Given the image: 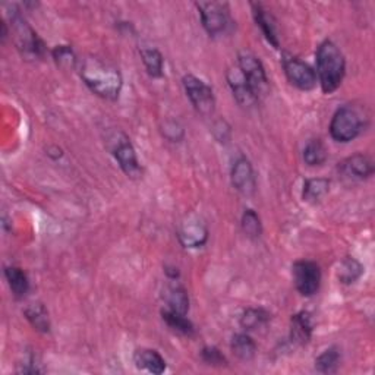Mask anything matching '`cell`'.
<instances>
[{"instance_id":"cell-1","label":"cell","mask_w":375,"mask_h":375,"mask_svg":"<svg viewBox=\"0 0 375 375\" xmlns=\"http://www.w3.org/2000/svg\"><path fill=\"white\" fill-rule=\"evenodd\" d=\"M81 78L90 90L106 100H116L122 90V75L100 59L88 57L81 65Z\"/></svg>"},{"instance_id":"cell-2","label":"cell","mask_w":375,"mask_h":375,"mask_svg":"<svg viewBox=\"0 0 375 375\" xmlns=\"http://www.w3.org/2000/svg\"><path fill=\"white\" fill-rule=\"evenodd\" d=\"M346 72V60L333 41H324L317 50V74L325 94L335 93L342 85Z\"/></svg>"},{"instance_id":"cell-3","label":"cell","mask_w":375,"mask_h":375,"mask_svg":"<svg viewBox=\"0 0 375 375\" xmlns=\"http://www.w3.org/2000/svg\"><path fill=\"white\" fill-rule=\"evenodd\" d=\"M237 65L239 71L244 75L247 84L250 85L251 91L257 97V100L262 96H266L267 88H269V79L266 75V69H264L262 63L259 59L252 55L251 52H240L237 56Z\"/></svg>"},{"instance_id":"cell-4","label":"cell","mask_w":375,"mask_h":375,"mask_svg":"<svg viewBox=\"0 0 375 375\" xmlns=\"http://www.w3.org/2000/svg\"><path fill=\"white\" fill-rule=\"evenodd\" d=\"M361 128L362 121L357 110L350 106H343L335 113L330 123V134L337 142H349L359 135Z\"/></svg>"},{"instance_id":"cell-5","label":"cell","mask_w":375,"mask_h":375,"mask_svg":"<svg viewBox=\"0 0 375 375\" xmlns=\"http://www.w3.org/2000/svg\"><path fill=\"white\" fill-rule=\"evenodd\" d=\"M184 88L188 99L191 100L192 106L198 113L208 116L214 112L216 99L213 94L211 86L207 85L203 79L196 78L195 75H185L184 77Z\"/></svg>"},{"instance_id":"cell-6","label":"cell","mask_w":375,"mask_h":375,"mask_svg":"<svg viewBox=\"0 0 375 375\" xmlns=\"http://www.w3.org/2000/svg\"><path fill=\"white\" fill-rule=\"evenodd\" d=\"M293 281L296 289L303 296H314L321 284V270L314 261L301 259L296 261L292 267Z\"/></svg>"},{"instance_id":"cell-7","label":"cell","mask_w":375,"mask_h":375,"mask_svg":"<svg viewBox=\"0 0 375 375\" xmlns=\"http://www.w3.org/2000/svg\"><path fill=\"white\" fill-rule=\"evenodd\" d=\"M200 11L203 26L206 31L216 37L223 34L229 26V11L228 5L220 2H200L196 4Z\"/></svg>"},{"instance_id":"cell-8","label":"cell","mask_w":375,"mask_h":375,"mask_svg":"<svg viewBox=\"0 0 375 375\" xmlns=\"http://www.w3.org/2000/svg\"><path fill=\"white\" fill-rule=\"evenodd\" d=\"M283 68L286 77L292 85L302 91H310L317 85V74L310 65L295 56H286L283 59Z\"/></svg>"},{"instance_id":"cell-9","label":"cell","mask_w":375,"mask_h":375,"mask_svg":"<svg viewBox=\"0 0 375 375\" xmlns=\"http://www.w3.org/2000/svg\"><path fill=\"white\" fill-rule=\"evenodd\" d=\"M13 33H15V41L18 49L33 57H40L44 53V44L38 38V35L31 30V27L27 24L26 19L16 15L12 19Z\"/></svg>"},{"instance_id":"cell-10","label":"cell","mask_w":375,"mask_h":375,"mask_svg":"<svg viewBox=\"0 0 375 375\" xmlns=\"http://www.w3.org/2000/svg\"><path fill=\"white\" fill-rule=\"evenodd\" d=\"M112 151L116 162L119 163L121 169L125 172L128 178H138V176H141V166L137 159L135 148L130 144L126 135L121 134L115 138Z\"/></svg>"},{"instance_id":"cell-11","label":"cell","mask_w":375,"mask_h":375,"mask_svg":"<svg viewBox=\"0 0 375 375\" xmlns=\"http://www.w3.org/2000/svg\"><path fill=\"white\" fill-rule=\"evenodd\" d=\"M178 237L185 248H201L207 242L208 230L200 218L189 217L181 225Z\"/></svg>"},{"instance_id":"cell-12","label":"cell","mask_w":375,"mask_h":375,"mask_svg":"<svg viewBox=\"0 0 375 375\" xmlns=\"http://www.w3.org/2000/svg\"><path fill=\"white\" fill-rule=\"evenodd\" d=\"M232 184L236 191L244 195H252L255 192V174L248 159L240 157L235 162L232 169Z\"/></svg>"},{"instance_id":"cell-13","label":"cell","mask_w":375,"mask_h":375,"mask_svg":"<svg viewBox=\"0 0 375 375\" xmlns=\"http://www.w3.org/2000/svg\"><path fill=\"white\" fill-rule=\"evenodd\" d=\"M340 170L350 179L362 181L374 174V164L368 156H364V154H355V156L346 159L340 164Z\"/></svg>"},{"instance_id":"cell-14","label":"cell","mask_w":375,"mask_h":375,"mask_svg":"<svg viewBox=\"0 0 375 375\" xmlns=\"http://www.w3.org/2000/svg\"><path fill=\"white\" fill-rule=\"evenodd\" d=\"M163 299L167 303V310L186 315L189 310V296L184 286L178 281H170L163 289Z\"/></svg>"},{"instance_id":"cell-15","label":"cell","mask_w":375,"mask_h":375,"mask_svg":"<svg viewBox=\"0 0 375 375\" xmlns=\"http://www.w3.org/2000/svg\"><path fill=\"white\" fill-rule=\"evenodd\" d=\"M313 317L305 311L296 314L291 320V339L296 345H305L310 342L313 336Z\"/></svg>"},{"instance_id":"cell-16","label":"cell","mask_w":375,"mask_h":375,"mask_svg":"<svg viewBox=\"0 0 375 375\" xmlns=\"http://www.w3.org/2000/svg\"><path fill=\"white\" fill-rule=\"evenodd\" d=\"M134 362L140 369L160 375L166 371V361L157 350L138 349L134 355Z\"/></svg>"},{"instance_id":"cell-17","label":"cell","mask_w":375,"mask_h":375,"mask_svg":"<svg viewBox=\"0 0 375 375\" xmlns=\"http://www.w3.org/2000/svg\"><path fill=\"white\" fill-rule=\"evenodd\" d=\"M228 78H229V84H230V86H232L233 96H235V99L237 100V103H239L240 106L250 107V106H254V104L258 101L257 97L254 96V93L251 91L250 85L247 84L244 75L240 74L239 68H237L236 71L229 72Z\"/></svg>"},{"instance_id":"cell-18","label":"cell","mask_w":375,"mask_h":375,"mask_svg":"<svg viewBox=\"0 0 375 375\" xmlns=\"http://www.w3.org/2000/svg\"><path fill=\"white\" fill-rule=\"evenodd\" d=\"M254 8V18L257 26L261 28L264 37L267 38V41L272 44L273 47L279 49V35H277V30H276V21L272 16V13H269V11L264 9L261 5H252Z\"/></svg>"},{"instance_id":"cell-19","label":"cell","mask_w":375,"mask_h":375,"mask_svg":"<svg viewBox=\"0 0 375 375\" xmlns=\"http://www.w3.org/2000/svg\"><path fill=\"white\" fill-rule=\"evenodd\" d=\"M24 314H26L27 320L31 323V325L37 330V332H41V333H49L50 332L49 313L41 303H38V302L30 303L26 308Z\"/></svg>"},{"instance_id":"cell-20","label":"cell","mask_w":375,"mask_h":375,"mask_svg":"<svg viewBox=\"0 0 375 375\" xmlns=\"http://www.w3.org/2000/svg\"><path fill=\"white\" fill-rule=\"evenodd\" d=\"M5 276L9 283V288L15 298H24L30 291V281L27 274L18 267H6Z\"/></svg>"},{"instance_id":"cell-21","label":"cell","mask_w":375,"mask_h":375,"mask_svg":"<svg viewBox=\"0 0 375 375\" xmlns=\"http://www.w3.org/2000/svg\"><path fill=\"white\" fill-rule=\"evenodd\" d=\"M330 191V181L323 179V178H315V179H308L303 185V201L306 203H318L321 198H324Z\"/></svg>"},{"instance_id":"cell-22","label":"cell","mask_w":375,"mask_h":375,"mask_svg":"<svg viewBox=\"0 0 375 375\" xmlns=\"http://www.w3.org/2000/svg\"><path fill=\"white\" fill-rule=\"evenodd\" d=\"M230 346H232L233 354L242 361H251L255 357L257 345L252 340V337H250L245 333H240V335L233 336Z\"/></svg>"},{"instance_id":"cell-23","label":"cell","mask_w":375,"mask_h":375,"mask_svg":"<svg viewBox=\"0 0 375 375\" xmlns=\"http://www.w3.org/2000/svg\"><path fill=\"white\" fill-rule=\"evenodd\" d=\"M163 320L166 321V324L174 330V332H178L184 336H192L195 333V327L194 324L186 318V315L184 314H178V313H173L170 310H164L162 313Z\"/></svg>"},{"instance_id":"cell-24","label":"cell","mask_w":375,"mask_h":375,"mask_svg":"<svg viewBox=\"0 0 375 375\" xmlns=\"http://www.w3.org/2000/svg\"><path fill=\"white\" fill-rule=\"evenodd\" d=\"M362 273H364L362 264L358 259L349 257L343 259V262L340 264L337 276L343 284H352L362 276Z\"/></svg>"},{"instance_id":"cell-25","label":"cell","mask_w":375,"mask_h":375,"mask_svg":"<svg viewBox=\"0 0 375 375\" xmlns=\"http://www.w3.org/2000/svg\"><path fill=\"white\" fill-rule=\"evenodd\" d=\"M303 160L308 166H321L327 160V150L320 140H311L303 148Z\"/></svg>"},{"instance_id":"cell-26","label":"cell","mask_w":375,"mask_h":375,"mask_svg":"<svg viewBox=\"0 0 375 375\" xmlns=\"http://www.w3.org/2000/svg\"><path fill=\"white\" fill-rule=\"evenodd\" d=\"M340 365V352L337 347H330L315 359L317 371L323 374H333Z\"/></svg>"},{"instance_id":"cell-27","label":"cell","mask_w":375,"mask_h":375,"mask_svg":"<svg viewBox=\"0 0 375 375\" xmlns=\"http://www.w3.org/2000/svg\"><path fill=\"white\" fill-rule=\"evenodd\" d=\"M141 57L145 65L148 74L152 78H159L163 75V56L157 49H142Z\"/></svg>"},{"instance_id":"cell-28","label":"cell","mask_w":375,"mask_h":375,"mask_svg":"<svg viewBox=\"0 0 375 375\" xmlns=\"http://www.w3.org/2000/svg\"><path fill=\"white\" fill-rule=\"evenodd\" d=\"M269 314L261 310V308H250L244 313V315L240 317V325L242 328L245 330H255L258 327H261L262 324H266L269 321Z\"/></svg>"},{"instance_id":"cell-29","label":"cell","mask_w":375,"mask_h":375,"mask_svg":"<svg viewBox=\"0 0 375 375\" xmlns=\"http://www.w3.org/2000/svg\"><path fill=\"white\" fill-rule=\"evenodd\" d=\"M242 229H244L245 235L250 237L261 236V232H262L261 220L254 210H245L244 216H242Z\"/></svg>"},{"instance_id":"cell-30","label":"cell","mask_w":375,"mask_h":375,"mask_svg":"<svg viewBox=\"0 0 375 375\" xmlns=\"http://www.w3.org/2000/svg\"><path fill=\"white\" fill-rule=\"evenodd\" d=\"M53 59L60 68H74L77 63V56L69 46H57L53 50Z\"/></svg>"},{"instance_id":"cell-31","label":"cell","mask_w":375,"mask_h":375,"mask_svg":"<svg viewBox=\"0 0 375 375\" xmlns=\"http://www.w3.org/2000/svg\"><path fill=\"white\" fill-rule=\"evenodd\" d=\"M203 359L213 366H223L228 364L226 358L223 357L222 352L216 347H204L203 349Z\"/></svg>"}]
</instances>
